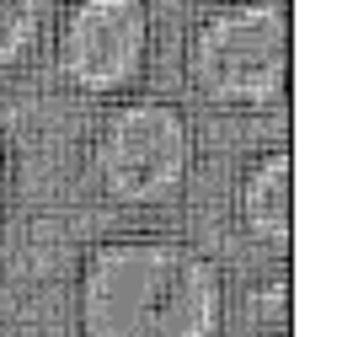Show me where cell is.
<instances>
[{
    "mask_svg": "<svg viewBox=\"0 0 353 337\" xmlns=\"http://www.w3.org/2000/svg\"><path fill=\"white\" fill-rule=\"evenodd\" d=\"M81 337H220L225 278L176 236L97 241L75 278Z\"/></svg>",
    "mask_w": 353,
    "mask_h": 337,
    "instance_id": "cell-1",
    "label": "cell"
},
{
    "mask_svg": "<svg viewBox=\"0 0 353 337\" xmlns=\"http://www.w3.org/2000/svg\"><path fill=\"white\" fill-rule=\"evenodd\" d=\"M188 86L214 108H279L289 96V0H225L188 32Z\"/></svg>",
    "mask_w": 353,
    "mask_h": 337,
    "instance_id": "cell-2",
    "label": "cell"
},
{
    "mask_svg": "<svg viewBox=\"0 0 353 337\" xmlns=\"http://www.w3.org/2000/svg\"><path fill=\"white\" fill-rule=\"evenodd\" d=\"M188 172H193V129L176 102L134 96L102 112L91 134V177L102 198L155 209L182 193Z\"/></svg>",
    "mask_w": 353,
    "mask_h": 337,
    "instance_id": "cell-3",
    "label": "cell"
},
{
    "mask_svg": "<svg viewBox=\"0 0 353 337\" xmlns=\"http://www.w3.org/2000/svg\"><path fill=\"white\" fill-rule=\"evenodd\" d=\"M150 65V6L145 0H70L54 38L59 81L86 96H118Z\"/></svg>",
    "mask_w": 353,
    "mask_h": 337,
    "instance_id": "cell-4",
    "label": "cell"
},
{
    "mask_svg": "<svg viewBox=\"0 0 353 337\" xmlns=\"http://www.w3.org/2000/svg\"><path fill=\"white\" fill-rule=\"evenodd\" d=\"M236 220L252 241L273 252H289L294 241V156L263 150L236 182Z\"/></svg>",
    "mask_w": 353,
    "mask_h": 337,
    "instance_id": "cell-5",
    "label": "cell"
},
{
    "mask_svg": "<svg viewBox=\"0 0 353 337\" xmlns=\"http://www.w3.org/2000/svg\"><path fill=\"white\" fill-rule=\"evenodd\" d=\"M59 0H0V70L22 65L32 43L43 38L48 17H54Z\"/></svg>",
    "mask_w": 353,
    "mask_h": 337,
    "instance_id": "cell-6",
    "label": "cell"
},
{
    "mask_svg": "<svg viewBox=\"0 0 353 337\" xmlns=\"http://www.w3.org/2000/svg\"><path fill=\"white\" fill-rule=\"evenodd\" d=\"M6 182H11V161H6V139H0V203H6Z\"/></svg>",
    "mask_w": 353,
    "mask_h": 337,
    "instance_id": "cell-7",
    "label": "cell"
}]
</instances>
